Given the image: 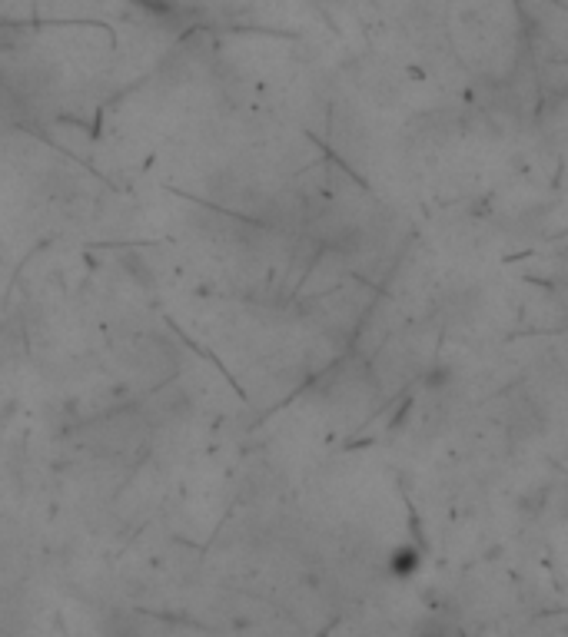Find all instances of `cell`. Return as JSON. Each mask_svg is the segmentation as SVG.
I'll use <instances>...</instances> for the list:
<instances>
[{
  "label": "cell",
  "mask_w": 568,
  "mask_h": 637,
  "mask_svg": "<svg viewBox=\"0 0 568 637\" xmlns=\"http://www.w3.org/2000/svg\"><path fill=\"white\" fill-rule=\"evenodd\" d=\"M419 565H422V555H419V548H412V545H399L389 558V568L396 578H412V574L419 571Z\"/></svg>",
  "instance_id": "cell-1"
},
{
  "label": "cell",
  "mask_w": 568,
  "mask_h": 637,
  "mask_svg": "<svg viewBox=\"0 0 568 637\" xmlns=\"http://www.w3.org/2000/svg\"><path fill=\"white\" fill-rule=\"evenodd\" d=\"M412 637H462V631L446 618H426Z\"/></svg>",
  "instance_id": "cell-2"
}]
</instances>
